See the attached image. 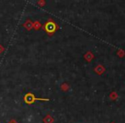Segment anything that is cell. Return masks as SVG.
Wrapping results in <instances>:
<instances>
[{
  "label": "cell",
  "instance_id": "cell-1",
  "mask_svg": "<svg viewBox=\"0 0 125 123\" xmlns=\"http://www.w3.org/2000/svg\"><path fill=\"white\" fill-rule=\"evenodd\" d=\"M25 101L26 103H32L35 102V100H41L40 98H35V96L32 94V93H27V94L25 96Z\"/></svg>",
  "mask_w": 125,
  "mask_h": 123
},
{
  "label": "cell",
  "instance_id": "cell-2",
  "mask_svg": "<svg viewBox=\"0 0 125 123\" xmlns=\"http://www.w3.org/2000/svg\"><path fill=\"white\" fill-rule=\"evenodd\" d=\"M45 29L48 33H53L55 29V26L53 22H48L45 26Z\"/></svg>",
  "mask_w": 125,
  "mask_h": 123
},
{
  "label": "cell",
  "instance_id": "cell-3",
  "mask_svg": "<svg viewBox=\"0 0 125 123\" xmlns=\"http://www.w3.org/2000/svg\"><path fill=\"white\" fill-rule=\"evenodd\" d=\"M10 123H16V122H10Z\"/></svg>",
  "mask_w": 125,
  "mask_h": 123
}]
</instances>
